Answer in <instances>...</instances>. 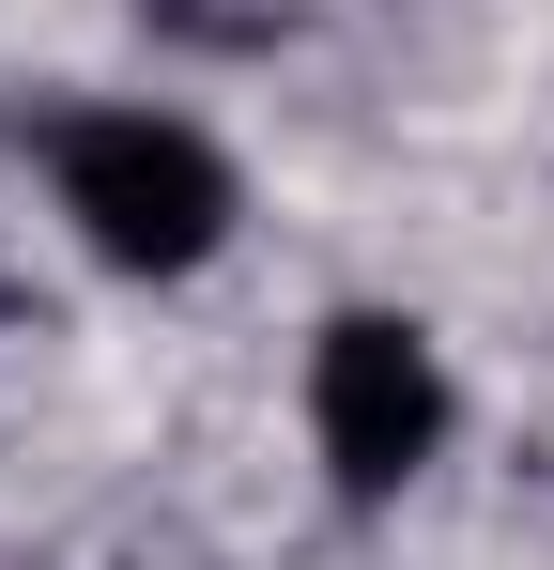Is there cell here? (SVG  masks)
<instances>
[{"instance_id":"6da1fadb","label":"cell","mask_w":554,"mask_h":570,"mask_svg":"<svg viewBox=\"0 0 554 570\" xmlns=\"http://www.w3.org/2000/svg\"><path fill=\"white\" fill-rule=\"evenodd\" d=\"M47 200H62V232H78L108 278H200L216 247H231V155L155 94H92V108H47Z\"/></svg>"},{"instance_id":"7a4b0ae2","label":"cell","mask_w":554,"mask_h":570,"mask_svg":"<svg viewBox=\"0 0 554 570\" xmlns=\"http://www.w3.org/2000/svg\"><path fill=\"white\" fill-rule=\"evenodd\" d=\"M447 432H462V385L416 308H339L308 340V463H324L339 509H400L447 463Z\"/></svg>"}]
</instances>
